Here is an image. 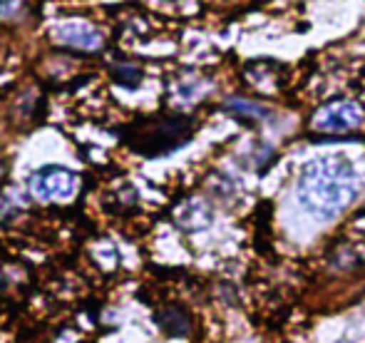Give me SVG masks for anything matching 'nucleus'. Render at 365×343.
<instances>
[{
	"label": "nucleus",
	"mask_w": 365,
	"mask_h": 343,
	"mask_svg": "<svg viewBox=\"0 0 365 343\" xmlns=\"http://www.w3.org/2000/svg\"><path fill=\"white\" fill-rule=\"evenodd\" d=\"M365 122V112L361 105L351 100H336L328 102L326 107L316 112L313 117V127L318 132H328V135H346L353 132L358 127H363Z\"/></svg>",
	"instance_id": "nucleus-3"
},
{
	"label": "nucleus",
	"mask_w": 365,
	"mask_h": 343,
	"mask_svg": "<svg viewBox=\"0 0 365 343\" xmlns=\"http://www.w3.org/2000/svg\"><path fill=\"white\" fill-rule=\"evenodd\" d=\"M358 194V172L343 155L308 160L296 179V199L311 217L336 219Z\"/></svg>",
	"instance_id": "nucleus-1"
},
{
	"label": "nucleus",
	"mask_w": 365,
	"mask_h": 343,
	"mask_svg": "<svg viewBox=\"0 0 365 343\" xmlns=\"http://www.w3.org/2000/svg\"><path fill=\"white\" fill-rule=\"evenodd\" d=\"M226 107H229L231 112H236V115H241V117H256V120H264V117L269 115V110H266V107L254 105V102H246V100H231Z\"/></svg>",
	"instance_id": "nucleus-5"
},
{
	"label": "nucleus",
	"mask_w": 365,
	"mask_h": 343,
	"mask_svg": "<svg viewBox=\"0 0 365 343\" xmlns=\"http://www.w3.org/2000/svg\"><path fill=\"white\" fill-rule=\"evenodd\" d=\"M53 38L58 40L60 45H65V48L85 50V53H95V50H102V45H105L102 30H97L95 25H90V23H82V20L60 23L58 28L53 30Z\"/></svg>",
	"instance_id": "nucleus-4"
},
{
	"label": "nucleus",
	"mask_w": 365,
	"mask_h": 343,
	"mask_svg": "<svg viewBox=\"0 0 365 343\" xmlns=\"http://www.w3.org/2000/svg\"><path fill=\"white\" fill-rule=\"evenodd\" d=\"M80 187V177L65 167H43L30 177V192L40 202H65L73 199Z\"/></svg>",
	"instance_id": "nucleus-2"
}]
</instances>
